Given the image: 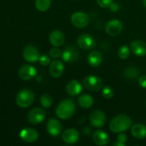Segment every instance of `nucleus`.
Segmentation results:
<instances>
[{"label": "nucleus", "instance_id": "26", "mask_svg": "<svg viewBox=\"0 0 146 146\" xmlns=\"http://www.w3.org/2000/svg\"><path fill=\"white\" fill-rule=\"evenodd\" d=\"M41 104L44 108H48L52 105V98L48 94H44L41 97Z\"/></svg>", "mask_w": 146, "mask_h": 146}, {"label": "nucleus", "instance_id": "1", "mask_svg": "<svg viewBox=\"0 0 146 146\" xmlns=\"http://www.w3.org/2000/svg\"><path fill=\"white\" fill-rule=\"evenodd\" d=\"M131 125L132 121L129 116L125 114H119L111 120L109 128L113 133H120L129 129Z\"/></svg>", "mask_w": 146, "mask_h": 146}, {"label": "nucleus", "instance_id": "9", "mask_svg": "<svg viewBox=\"0 0 146 146\" xmlns=\"http://www.w3.org/2000/svg\"><path fill=\"white\" fill-rule=\"evenodd\" d=\"M63 61L67 63H73L76 61L79 58V52L74 46H69L65 48L62 52Z\"/></svg>", "mask_w": 146, "mask_h": 146}, {"label": "nucleus", "instance_id": "22", "mask_svg": "<svg viewBox=\"0 0 146 146\" xmlns=\"http://www.w3.org/2000/svg\"><path fill=\"white\" fill-rule=\"evenodd\" d=\"M131 133L137 139H143L146 138V126L143 124H135L131 128Z\"/></svg>", "mask_w": 146, "mask_h": 146}, {"label": "nucleus", "instance_id": "8", "mask_svg": "<svg viewBox=\"0 0 146 146\" xmlns=\"http://www.w3.org/2000/svg\"><path fill=\"white\" fill-rule=\"evenodd\" d=\"M89 119L93 126L95 128H101L105 125L106 116L103 111L100 110H96L91 113Z\"/></svg>", "mask_w": 146, "mask_h": 146}, {"label": "nucleus", "instance_id": "24", "mask_svg": "<svg viewBox=\"0 0 146 146\" xmlns=\"http://www.w3.org/2000/svg\"><path fill=\"white\" fill-rule=\"evenodd\" d=\"M140 74V71L138 68L134 66H129L123 71V76L125 78L128 80L135 79L138 77Z\"/></svg>", "mask_w": 146, "mask_h": 146}, {"label": "nucleus", "instance_id": "16", "mask_svg": "<svg viewBox=\"0 0 146 146\" xmlns=\"http://www.w3.org/2000/svg\"><path fill=\"white\" fill-rule=\"evenodd\" d=\"M62 139L67 144L76 143L79 139V133L74 128H68L63 133Z\"/></svg>", "mask_w": 146, "mask_h": 146}, {"label": "nucleus", "instance_id": "4", "mask_svg": "<svg viewBox=\"0 0 146 146\" xmlns=\"http://www.w3.org/2000/svg\"><path fill=\"white\" fill-rule=\"evenodd\" d=\"M84 88L91 91H98L103 86V81L99 77L94 75L86 76L83 80Z\"/></svg>", "mask_w": 146, "mask_h": 146}, {"label": "nucleus", "instance_id": "18", "mask_svg": "<svg viewBox=\"0 0 146 146\" xmlns=\"http://www.w3.org/2000/svg\"><path fill=\"white\" fill-rule=\"evenodd\" d=\"M65 41L64 34L59 30H54L50 34L49 41L51 45L56 47H59L63 45Z\"/></svg>", "mask_w": 146, "mask_h": 146}, {"label": "nucleus", "instance_id": "20", "mask_svg": "<svg viewBox=\"0 0 146 146\" xmlns=\"http://www.w3.org/2000/svg\"><path fill=\"white\" fill-rule=\"evenodd\" d=\"M88 63L91 67H97L101 64L103 61L102 54L98 51H93L88 54Z\"/></svg>", "mask_w": 146, "mask_h": 146}, {"label": "nucleus", "instance_id": "23", "mask_svg": "<svg viewBox=\"0 0 146 146\" xmlns=\"http://www.w3.org/2000/svg\"><path fill=\"white\" fill-rule=\"evenodd\" d=\"M78 104L83 108H89L94 104V98L89 94H83L78 98Z\"/></svg>", "mask_w": 146, "mask_h": 146}, {"label": "nucleus", "instance_id": "29", "mask_svg": "<svg viewBox=\"0 0 146 146\" xmlns=\"http://www.w3.org/2000/svg\"><path fill=\"white\" fill-rule=\"evenodd\" d=\"M38 61H39L40 64L42 66H48L51 63V58L48 56L46 55V54H43V55H40L39 58H38Z\"/></svg>", "mask_w": 146, "mask_h": 146}, {"label": "nucleus", "instance_id": "3", "mask_svg": "<svg viewBox=\"0 0 146 146\" xmlns=\"http://www.w3.org/2000/svg\"><path fill=\"white\" fill-rule=\"evenodd\" d=\"M34 101V94L29 89H23L20 91L16 97V102L20 108H28Z\"/></svg>", "mask_w": 146, "mask_h": 146}, {"label": "nucleus", "instance_id": "31", "mask_svg": "<svg viewBox=\"0 0 146 146\" xmlns=\"http://www.w3.org/2000/svg\"><path fill=\"white\" fill-rule=\"evenodd\" d=\"M98 5L103 8H109L113 0H97Z\"/></svg>", "mask_w": 146, "mask_h": 146}, {"label": "nucleus", "instance_id": "15", "mask_svg": "<svg viewBox=\"0 0 146 146\" xmlns=\"http://www.w3.org/2000/svg\"><path fill=\"white\" fill-rule=\"evenodd\" d=\"M64 71V66L62 61L59 60L53 61L50 64L49 72L52 77L56 78H60L63 75Z\"/></svg>", "mask_w": 146, "mask_h": 146}, {"label": "nucleus", "instance_id": "30", "mask_svg": "<svg viewBox=\"0 0 146 146\" xmlns=\"http://www.w3.org/2000/svg\"><path fill=\"white\" fill-rule=\"evenodd\" d=\"M49 56L53 58H58L61 56V51L57 48H53L49 51Z\"/></svg>", "mask_w": 146, "mask_h": 146}, {"label": "nucleus", "instance_id": "5", "mask_svg": "<svg viewBox=\"0 0 146 146\" xmlns=\"http://www.w3.org/2000/svg\"><path fill=\"white\" fill-rule=\"evenodd\" d=\"M71 21L73 25L78 29H83L88 25L90 21L89 17L87 14L81 11L74 13L71 17Z\"/></svg>", "mask_w": 146, "mask_h": 146}, {"label": "nucleus", "instance_id": "25", "mask_svg": "<svg viewBox=\"0 0 146 146\" xmlns=\"http://www.w3.org/2000/svg\"><path fill=\"white\" fill-rule=\"evenodd\" d=\"M51 0H36V7L39 11H46L51 6Z\"/></svg>", "mask_w": 146, "mask_h": 146}, {"label": "nucleus", "instance_id": "2", "mask_svg": "<svg viewBox=\"0 0 146 146\" xmlns=\"http://www.w3.org/2000/svg\"><path fill=\"white\" fill-rule=\"evenodd\" d=\"M75 104L71 99H64L61 101L56 110V114L59 118L66 120L71 118L75 111Z\"/></svg>", "mask_w": 146, "mask_h": 146}, {"label": "nucleus", "instance_id": "27", "mask_svg": "<svg viewBox=\"0 0 146 146\" xmlns=\"http://www.w3.org/2000/svg\"><path fill=\"white\" fill-rule=\"evenodd\" d=\"M118 56L121 59H126L130 56V48L128 46H122L118 51Z\"/></svg>", "mask_w": 146, "mask_h": 146}, {"label": "nucleus", "instance_id": "17", "mask_svg": "<svg viewBox=\"0 0 146 146\" xmlns=\"http://www.w3.org/2000/svg\"><path fill=\"white\" fill-rule=\"evenodd\" d=\"M131 51L137 56H144L146 55V44L139 40L133 41L131 44Z\"/></svg>", "mask_w": 146, "mask_h": 146}, {"label": "nucleus", "instance_id": "35", "mask_svg": "<svg viewBox=\"0 0 146 146\" xmlns=\"http://www.w3.org/2000/svg\"><path fill=\"white\" fill-rule=\"evenodd\" d=\"M125 144L122 143H120V142H118V141H117V142L113 143V146H125Z\"/></svg>", "mask_w": 146, "mask_h": 146}, {"label": "nucleus", "instance_id": "34", "mask_svg": "<svg viewBox=\"0 0 146 146\" xmlns=\"http://www.w3.org/2000/svg\"><path fill=\"white\" fill-rule=\"evenodd\" d=\"M109 8L111 9V11H113V12H116V11H118V10H119V6H118V4H116V3L113 2L112 4H111V5L110 6Z\"/></svg>", "mask_w": 146, "mask_h": 146}, {"label": "nucleus", "instance_id": "6", "mask_svg": "<svg viewBox=\"0 0 146 146\" xmlns=\"http://www.w3.org/2000/svg\"><path fill=\"white\" fill-rule=\"evenodd\" d=\"M77 44L81 49L91 50L96 46V41L93 36L84 34L78 37Z\"/></svg>", "mask_w": 146, "mask_h": 146}, {"label": "nucleus", "instance_id": "19", "mask_svg": "<svg viewBox=\"0 0 146 146\" xmlns=\"http://www.w3.org/2000/svg\"><path fill=\"white\" fill-rule=\"evenodd\" d=\"M93 140L95 144L99 146H104L108 144V135L105 131L102 130H97L93 135Z\"/></svg>", "mask_w": 146, "mask_h": 146}, {"label": "nucleus", "instance_id": "21", "mask_svg": "<svg viewBox=\"0 0 146 146\" xmlns=\"http://www.w3.org/2000/svg\"><path fill=\"white\" fill-rule=\"evenodd\" d=\"M66 91L69 95L76 96L82 91V86L76 80H72L66 85Z\"/></svg>", "mask_w": 146, "mask_h": 146}, {"label": "nucleus", "instance_id": "7", "mask_svg": "<svg viewBox=\"0 0 146 146\" xmlns=\"http://www.w3.org/2000/svg\"><path fill=\"white\" fill-rule=\"evenodd\" d=\"M46 118V112L43 108H34L29 111L27 115L29 122L34 125H37L43 122Z\"/></svg>", "mask_w": 146, "mask_h": 146}, {"label": "nucleus", "instance_id": "13", "mask_svg": "<svg viewBox=\"0 0 146 146\" xmlns=\"http://www.w3.org/2000/svg\"><path fill=\"white\" fill-rule=\"evenodd\" d=\"M19 135L21 139L26 143L36 142L38 138V132L31 128H25L21 130Z\"/></svg>", "mask_w": 146, "mask_h": 146}, {"label": "nucleus", "instance_id": "33", "mask_svg": "<svg viewBox=\"0 0 146 146\" xmlns=\"http://www.w3.org/2000/svg\"><path fill=\"white\" fill-rule=\"evenodd\" d=\"M138 83L142 88H146V76H142L140 77L138 79Z\"/></svg>", "mask_w": 146, "mask_h": 146}, {"label": "nucleus", "instance_id": "28", "mask_svg": "<svg viewBox=\"0 0 146 146\" xmlns=\"http://www.w3.org/2000/svg\"><path fill=\"white\" fill-rule=\"evenodd\" d=\"M102 95L106 99H111L113 97L114 91L113 88L110 86H105L102 90Z\"/></svg>", "mask_w": 146, "mask_h": 146}, {"label": "nucleus", "instance_id": "12", "mask_svg": "<svg viewBox=\"0 0 146 146\" xmlns=\"http://www.w3.org/2000/svg\"><path fill=\"white\" fill-rule=\"evenodd\" d=\"M36 75V69L29 64H25L20 68L19 71V76L24 81L32 79Z\"/></svg>", "mask_w": 146, "mask_h": 146}, {"label": "nucleus", "instance_id": "36", "mask_svg": "<svg viewBox=\"0 0 146 146\" xmlns=\"http://www.w3.org/2000/svg\"><path fill=\"white\" fill-rule=\"evenodd\" d=\"M143 5L145 6V7L146 8V0H143Z\"/></svg>", "mask_w": 146, "mask_h": 146}, {"label": "nucleus", "instance_id": "10", "mask_svg": "<svg viewBox=\"0 0 146 146\" xmlns=\"http://www.w3.org/2000/svg\"><path fill=\"white\" fill-rule=\"evenodd\" d=\"M123 30V24L118 19H112L106 26V32L111 36L119 35Z\"/></svg>", "mask_w": 146, "mask_h": 146}, {"label": "nucleus", "instance_id": "11", "mask_svg": "<svg viewBox=\"0 0 146 146\" xmlns=\"http://www.w3.org/2000/svg\"><path fill=\"white\" fill-rule=\"evenodd\" d=\"M23 56L27 61L30 63H35L38 61L40 57L39 51L35 46L29 45L24 48L23 51Z\"/></svg>", "mask_w": 146, "mask_h": 146}, {"label": "nucleus", "instance_id": "14", "mask_svg": "<svg viewBox=\"0 0 146 146\" xmlns=\"http://www.w3.org/2000/svg\"><path fill=\"white\" fill-rule=\"evenodd\" d=\"M61 130H62V125L58 120L51 118L47 123V131L51 136H58L61 133Z\"/></svg>", "mask_w": 146, "mask_h": 146}, {"label": "nucleus", "instance_id": "32", "mask_svg": "<svg viewBox=\"0 0 146 146\" xmlns=\"http://www.w3.org/2000/svg\"><path fill=\"white\" fill-rule=\"evenodd\" d=\"M127 141H128V137L124 133H120L118 135V137H117V141H118L120 143H122L125 144Z\"/></svg>", "mask_w": 146, "mask_h": 146}]
</instances>
